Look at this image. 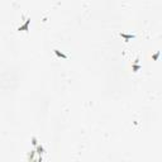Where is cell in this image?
Returning a JSON list of instances; mask_svg holds the SVG:
<instances>
[{"instance_id":"1","label":"cell","mask_w":162,"mask_h":162,"mask_svg":"<svg viewBox=\"0 0 162 162\" xmlns=\"http://www.w3.org/2000/svg\"><path fill=\"white\" fill-rule=\"evenodd\" d=\"M29 24H31V19H27L26 20V23L23 24V26H20V27H18V32H22V31H24V32H28L29 31Z\"/></svg>"},{"instance_id":"2","label":"cell","mask_w":162,"mask_h":162,"mask_svg":"<svg viewBox=\"0 0 162 162\" xmlns=\"http://www.w3.org/2000/svg\"><path fill=\"white\" fill-rule=\"evenodd\" d=\"M119 36H120V37H122L125 42H129L130 39H133L134 37H136L134 34H125V33H119Z\"/></svg>"},{"instance_id":"3","label":"cell","mask_w":162,"mask_h":162,"mask_svg":"<svg viewBox=\"0 0 162 162\" xmlns=\"http://www.w3.org/2000/svg\"><path fill=\"white\" fill-rule=\"evenodd\" d=\"M53 52H55V55H56V56H57V57H61V58H67V56H66L65 53H62V52L60 51V50H57V48H55V50H53Z\"/></svg>"},{"instance_id":"4","label":"cell","mask_w":162,"mask_h":162,"mask_svg":"<svg viewBox=\"0 0 162 162\" xmlns=\"http://www.w3.org/2000/svg\"><path fill=\"white\" fill-rule=\"evenodd\" d=\"M36 151H37V153L39 156H42L45 153V148H43V146L42 144H38V146H36Z\"/></svg>"},{"instance_id":"5","label":"cell","mask_w":162,"mask_h":162,"mask_svg":"<svg viewBox=\"0 0 162 162\" xmlns=\"http://www.w3.org/2000/svg\"><path fill=\"white\" fill-rule=\"evenodd\" d=\"M139 68H141V66L138 65L137 62H136V63H133V66H132V70H133V71H134V72H137V71H138V70H139Z\"/></svg>"},{"instance_id":"6","label":"cell","mask_w":162,"mask_h":162,"mask_svg":"<svg viewBox=\"0 0 162 162\" xmlns=\"http://www.w3.org/2000/svg\"><path fill=\"white\" fill-rule=\"evenodd\" d=\"M32 144L34 146V147H36V146H38V141H37V138H36V137H33L32 138Z\"/></svg>"},{"instance_id":"7","label":"cell","mask_w":162,"mask_h":162,"mask_svg":"<svg viewBox=\"0 0 162 162\" xmlns=\"http://www.w3.org/2000/svg\"><path fill=\"white\" fill-rule=\"evenodd\" d=\"M158 56H160V52H156L155 55L152 56V58H153V60H157V58H158Z\"/></svg>"},{"instance_id":"8","label":"cell","mask_w":162,"mask_h":162,"mask_svg":"<svg viewBox=\"0 0 162 162\" xmlns=\"http://www.w3.org/2000/svg\"><path fill=\"white\" fill-rule=\"evenodd\" d=\"M34 153H37V151H32V153L29 155V160H33V157H34Z\"/></svg>"}]
</instances>
